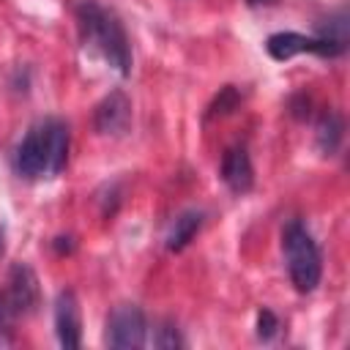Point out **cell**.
Segmentation results:
<instances>
[{"label":"cell","mask_w":350,"mask_h":350,"mask_svg":"<svg viewBox=\"0 0 350 350\" xmlns=\"http://www.w3.org/2000/svg\"><path fill=\"white\" fill-rule=\"evenodd\" d=\"M104 342L115 350H137L145 345V314L134 304H120L107 320Z\"/></svg>","instance_id":"cell-3"},{"label":"cell","mask_w":350,"mask_h":350,"mask_svg":"<svg viewBox=\"0 0 350 350\" xmlns=\"http://www.w3.org/2000/svg\"><path fill=\"white\" fill-rule=\"evenodd\" d=\"M14 320H16V312L11 309L5 293H0V347L14 342Z\"/></svg>","instance_id":"cell-13"},{"label":"cell","mask_w":350,"mask_h":350,"mask_svg":"<svg viewBox=\"0 0 350 350\" xmlns=\"http://www.w3.org/2000/svg\"><path fill=\"white\" fill-rule=\"evenodd\" d=\"M221 180L230 186V191L235 194H243L252 189L254 183V170H252V161H249V153L246 148H230L221 159Z\"/></svg>","instance_id":"cell-9"},{"label":"cell","mask_w":350,"mask_h":350,"mask_svg":"<svg viewBox=\"0 0 350 350\" xmlns=\"http://www.w3.org/2000/svg\"><path fill=\"white\" fill-rule=\"evenodd\" d=\"M342 131H345V123H342V115L339 112H323V118L317 120V148L323 156H334L339 142H342Z\"/></svg>","instance_id":"cell-12"},{"label":"cell","mask_w":350,"mask_h":350,"mask_svg":"<svg viewBox=\"0 0 350 350\" xmlns=\"http://www.w3.org/2000/svg\"><path fill=\"white\" fill-rule=\"evenodd\" d=\"M16 172L36 180V178H49V153H46V137H44V123L33 126L22 145L16 148Z\"/></svg>","instance_id":"cell-5"},{"label":"cell","mask_w":350,"mask_h":350,"mask_svg":"<svg viewBox=\"0 0 350 350\" xmlns=\"http://www.w3.org/2000/svg\"><path fill=\"white\" fill-rule=\"evenodd\" d=\"M3 246H5V243H3V230H0V254H3Z\"/></svg>","instance_id":"cell-18"},{"label":"cell","mask_w":350,"mask_h":350,"mask_svg":"<svg viewBox=\"0 0 350 350\" xmlns=\"http://www.w3.org/2000/svg\"><path fill=\"white\" fill-rule=\"evenodd\" d=\"M282 246H284V260H287V273L290 282L298 293H312L320 284V249L314 243V238L309 235V230L295 219L284 227L282 235Z\"/></svg>","instance_id":"cell-2"},{"label":"cell","mask_w":350,"mask_h":350,"mask_svg":"<svg viewBox=\"0 0 350 350\" xmlns=\"http://www.w3.org/2000/svg\"><path fill=\"white\" fill-rule=\"evenodd\" d=\"M77 22H79V33H82L85 44L96 46L101 52V57L115 71H120V74L131 71L129 36L115 11L104 8L96 0H82V3H77Z\"/></svg>","instance_id":"cell-1"},{"label":"cell","mask_w":350,"mask_h":350,"mask_svg":"<svg viewBox=\"0 0 350 350\" xmlns=\"http://www.w3.org/2000/svg\"><path fill=\"white\" fill-rule=\"evenodd\" d=\"M200 227H202V213H200V211H186V213H180V216L172 221L170 232H167V249H170V252H180L183 246H189V241L197 235Z\"/></svg>","instance_id":"cell-11"},{"label":"cell","mask_w":350,"mask_h":350,"mask_svg":"<svg viewBox=\"0 0 350 350\" xmlns=\"http://www.w3.org/2000/svg\"><path fill=\"white\" fill-rule=\"evenodd\" d=\"M3 293L11 304V309L16 312V317L30 314L38 306V279H36L33 268L25 262H14L8 271V287Z\"/></svg>","instance_id":"cell-6"},{"label":"cell","mask_w":350,"mask_h":350,"mask_svg":"<svg viewBox=\"0 0 350 350\" xmlns=\"http://www.w3.org/2000/svg\"><path fill=\"white\" fill-rule=\"evenodd\" d=\"M265 49L273 60H290L293 55H301V52H314V55H323V57L342 55L339 46H334V44H328L317 36L312 38V36H301V33H273V36H268Z\"/></svg>","instance_id":"cell-4"},{"label":"cell","mask_w":350,"mask_h":350,"mask_svg":"<svg viewBox=\"0 0 350 350\" xmlns=\"http://www.w3.org/2000/svg\"><path fill=\"white\" fill-rule=\"evenodd\" d=\"M156 347H164V350H170V347H180L183 345V339H180V334H178V328L172 325V323H164L161 328H159V334H156Z\"/></svg>","instance_id":"cell-15"},{"label":"cell","mask_w":350,"mask_h":350,"mask_svg":"<svg viewBox=\"0 0 350 350\" xmlns=\"http://www.w3.org/2000/svg\"><path fill=\"white\" fill-rule=\"evenodd\" d=\"M276 328H279V320L273 317V312L262 309V312L257 314V336H260V339H271V336L276 334Z\"/></svg>","instance_id":"cell-16"},{"label":"cell","mask_w":350,"mask_h":350,"mask_svg":"<svg viewBox=\"0 0 350 350\" xmlns=\"http://www.w3.org/2000/svg\"><path fill=\"white\" fill-rule=\"evenodd\" d=\"M131 123V101L126 98L123 90H112L109 96H104L98 104H96V112H93V126L98 134H109V137H118L129 129Z\"/></svg>","instance_id":"cell-7"},{"label":"cell","mask_w":350,"mask_h":350,"mask_svg":"<svg viewBox=\"0 0 350 350\" xmlns=\"http://www.w3.org/2000/svg\"><path fill=\"white\" fill-rule=\"evenodd\" d=\"M44 137H46V153H49V175H57L68 159V126L57 118H49L44 120Z\"/></svg>","instance_id":"cell-10"},{"label":"cell","mask_w":350,"mask_h":350,"mask_svg":"<svg viewBox=\"0 0 350 350\" xmlns=\"http://www.w3.org/2000/svg\"><path fill=\"white\" fill-rule=\"evenodd\" d=\"M249 3H252V5H271L273 0H249Z\"/></svg>","instance_id":"cell-17"},{"label":"cell","mask_w":350,"mask_h":350,"mask_svg":"<svg viewBox=\"0 0 350 350\" xmlns=\"http://www.w3.org/2000/svg\"><path fill=\"white\" fill-rule=\"evenodd\" d=\"M55 331L57 342L66 350H77L82 345V320H79V304L71 290H63L55 301Z\"/></svg>","instance_id":"cell-8"},{"label":"cell","mask_w":350,"mask_h":350,"mask_svg":"<svg viewBox=\"0 0 350 350\" xmlns=\"http://www.w3.org/2000/svg\"><path fill=\"white\" fill-rule=\"evenodd\" d=\"M235 107H238V93H235L232 85H227V88L221 90V96H216V101L211 104L208 118H213V115H227V112L235 109Z\"/></svg>","instance_id":"cell-14"}]
</instances>
